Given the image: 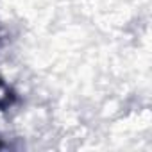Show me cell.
<instances>
[{"mask_svg":"<svg viewBox=\"0 0 152 152\" xmlns=\"http://www.w3.org/2000/svg\"><path fill=\"white\" fill-rule=\"evenodd\" d=\"M0 86L4 88V97L0 99V111H6V109H9L11 106H15V104H16L18 95H16V91H15L11 86H7V84H6V83H2V81H0Z\"/></svg>","mask_w":152,"mask_h":152,"instance_id":"6da1fadb","label":"cell"},{"mask_svg":"<svg viewBox=\"0 0 152 152\" xmlns=\"http://www.w3.org/2000/svg\"><path fill=\"white\" fill-rule=\"evenodd\" d=\"M4 147H6V143H4L2 140H0V148H4Z\"/></svg>","mask_w":152,"mask_h":152,"instance_id":"7a4b0ae2","label":"cell"}]
</instances>
